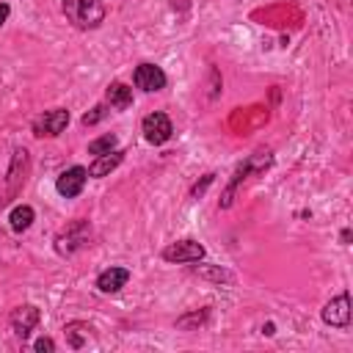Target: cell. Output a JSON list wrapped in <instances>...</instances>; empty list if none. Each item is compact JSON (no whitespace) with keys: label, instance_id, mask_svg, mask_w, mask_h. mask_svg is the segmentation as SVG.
<instances>
[{"label":"cell","instance_id":"cell-1","mask_svg":"<svg viewBox=\"0 0 353 353\" xmlns=\"http://www.w3.org/2000/svg\"><path fill=\"white\" fill-rule=\"evenodd\" d=\"M270 163H273V152H270V149H256L254 154H248V157L234 168L232 182L226 185V190H223V196H221V210L232 207V201H234V190L240 188V182L248 179V174H254V171H265V168H270Z\"/></svg>","mask_w":353,"mask_h":353},{"label":"cell","instance_id":"cell-11","mask_svg":"<svg viewBox=\"0 0 353 353\" xmlns=\"http://www.w3.org/2000/svg\"><path fill=\"white\" fill-rule=\"evenodd\" d=\"M127 281H130V270H127V268H105V270L97 276V290L105 292V295H113V292H119Z\"/></svg>","mask_w":353,"mask_h":353},{"label":"cell","instance_id":"cell-4","mask_svg":"<svg viewBox=\"0 0 353 353\" xmlns=\"http://www.w3.org/2000/svg\"><path fill=\"white\" fill-rule=\"evenodd\" d=\"M66 124H69V110L52 108V110H44L41 116L33 119V135L36 138H55L66 130Z\"/></svg>","mask_w":353,"mask_h":353},{"label":"cell","instance_id":"cell-13","mask_svg":"<svg viewBox=\"0 0 353 353\" xmlns=\"http://www.w3.org/2000/svg\"><path fill=\"white\" fill-rule=\"evenodd\" d=\"M105 99H108V105H110L113 110H127V108L132 105V88H130L127 83L116 80V83H110V85H108Z\"/></svg>","mask_w":353,"mask_h":353},{"label":"cell","instance_id":"cell-22","mask_svg":"<svg viewBox=\"0 0 353 353\" xmlns=\"http://www.w3.org/2000/svg\"><path fill=\"white\" fill-rule=\"evenodd\" d=\"M39 353H52L55 350V342L50 339V336H41V339H36V345H33Z\"/></svg>","mask_w":353,"mask_h":353},{"label":"cell","instance_id":"cell-12","mask_svg":"<svg viewBox=\"0 0 353 353\" xmlns=\"http://www.w3.org/2000/svg\"><path fill=\"white\" fill-rule=\"evenodd\" d=\"M121 160H124V152L121 149H113V152H108V154H97V160L88 165V176H108L113 168H119L121 165Z\"/></svg>","mask_w":353,"mask_h":353},{"label":"cell","instance_id":"cell-2","mask_svg":"<svg viewBox=\"0 0 353 353\" xmlns=\"http://www.w3.org/2000/svg\"><path fill=\"white\" fill-rule=\"evenodd\" d=\"M63 14L74 28L91 30V28L102 25L105 6H102V0H63Z\"/></svg>","mask_w":353,"mask_h":353},{"label":"cell","instance_id":"cell-19","mask_svg":"<svg viewBox=\"0 0 353 353\" xmlns=\"http://www.w3.org/2000/svg\"><path fill=\"white\" fill-rule=\"evenodd\" d=\"M116 149V135L113 132H108V135H102V138H94L91 143H88V152L91 154H108V152H113Z\"/></svg>","mask_w":353,"mask_h":353},{"label":"cell","instance_id":"cell-6","mask_svg":"<svg viewBox=\"0 0 353 353\" xmlns=\"http://www.w3.org/2000/svg\"><path fill=\"white\" fill-rule=\"evenodd\" d=\"M39 320H41V312H39V306H36V303H19V306L11 312V317H8V323H11L14 334H17L22 342L36 331Z\"/></svg>","mask_w":353,"mask_h":353},{"label":"cell","instance_id":"cell-18","mask_svg":"<svg viewBox=\"0 0 353 353\" xmlns=\"http://www.w3.org/2000/svg\"><path fill=\"white\" fill-rule=\"evenodd\" d=\"M193 273L199 276V279H210V281H232V273L229 270H223L221 265H199V268H193Z\"/></svg>","mask_w":353,"mask_h":353},{"label":"cell","instance_id":"cell-20","mask_svg":"<svg viewBox=\"0 0 353 353\" xmlns=\"http://www.w3.org/2000/svg\"><path fill=\"white\" fill-rule=\"evenodd\" d=\"M105 116H108V108H105V105H97V108H94L91 113H85V116H83L80 121H83L85 127H91V124H97V121H102Z\"/></svg>","mask_w":353,"mask_h":353},{"label":"cell","instance_id":"cell-14","mask_svg":"<svg viewBox=\"0 0 353 353\" xmlns=\"http://www.w3.org/2000/svg\"><path fill=\"white\" fill-rule=\"evenodd\" d=\"M91 325L88 323H83V320H72V323H66L63 325V336H66V342H69V347H83L85 342H88V336H91Z\"/></svg>","mask_w":353,"mask_h":353},{"label":"cell","instance_id":"cell-15","mask_svg":"<svg viewBox=\"0 0 353 353\" xmlns=\"http://www.w3.org/2000/svg\"><path fill=\"white\" fill-rule=\"evenodd\" d=\"M22 163H28V152L25 149H14V160H11V168H8V196H14L25 185V171L19 174Z\"/></svg>","mask_w":353,"mask_h":353},{"label":"cell","instance_id":"cell-10","mask_svg":"<svg viewBox=\"0 0 353 353\" xmlns=\"http://www.w3.org/2000/svg\"><path fill=\"white\" fill-rule=\"evenodd\" d=\"M132 80H135V88H141L146 94L165 88V72L157 63H141V66H135Z\"/></svg>","mask_w":353,"mask_h":353},{"label":"cell","instance_id":"cell-9","mask_svg":"<svg viewBox=\"0 0 353 353\" xmlns=\"http://www.w3.org/2000/svg\"><path fill=\"white\" fill-rule=\"evenodd\" d=\"M85 179H88V168H83V165H72V168H66V171L55 179V190H58L63 199H74V196L83 193Z\"/></svg>","mask_w":353,"mask_h":353},{"label":"cell","instance_id":"cell-16","mask_svg":"<svg viewBox=\"0 0 353 353\" xmlns=\"http://www.w3.org/2000/svg\"><path fill=\"white\" fill-rule=\"evenodd\" d=\"M33 218H36V212H33L30 204H17V207L11 210V215H8V223H11L14 232H25V229H30Z\"/></svg>","mask_w":353,"mask_h":353},{"label":"cell","instance_id":"cell-17","mask_svg":"<svg viewBox=\"0 0 353 353\" xmlns=\"http://www.w3.org/2000/svg\"><path fill=\"white\" fill-rule=\"evenodd\" d=\"M207 317H210V309H207V306L193 309V312L176 317V328H179V331H199V328L207 323Z\"/></svg>","mask_w":353,"mask_h":353},{"label":"cell","instance_id":"cell-21","mask_svg":"<svg viewBox=\"0 0 353 353\" xmlns=\"http://www.w3.org/2000/svg\"><path fill=\"white\" fill-rule=\"evenodd\" d=\"M212 179H215V174H204V176H201V182H196V185L190 188V199H199V196H204V190L212 185Z\"/></svg>","mask_w":353,"mask_h":353},{"label":"cell","instance_id":"cell-23","mask_svg":"<svg viewBox=\"0 0 353 353\" xmlns=\"http://www.w3.org/2000/svg\"><path fill=\"white\" fill-rule=\"evenodd\" d=\"M8 14H11V6H8V3H0V28H3V22L8 19Z\"/></svg>","mask_w":353,"mask_h":353},{"label":"cell","instance_id":"cell-7","mask_svg":"<svg viewBox=\"0 0 353 353\" xmlns=\"http://www.w3.org/2000/svg\"><path fill=\"white\" fill-rule=\"evenodd\" d=\"M204 254H207L204 245H201L199 240H193V237L176 240V243H171V245L163 248V259H165V262H182V265L199 262V259H204Z\"/></svg>","mask_w":353,"mask_h":353},{"label":"cell","instance_id":"cell-5","mask_svg":"<svg viewBox=\"0 0 353 353\" xmlns=\"http://www.w3.org/2000/svg\"><path fill=\"white\" fill-rule=\"evenodd\" d=\"M141 132H143L146 143L160 146V143H165V141L174 135V124H171V119H168L165 113L154 110V113L143 116V121H141Z\"/></svg>","mask_w":353,"mask_h":353},{"label":"cell","instance_id":"cell-3","mask_svg":"<svg viewBox=\"0 0 353 353\" xmlns=\"http://www.w3.org/2000/svg\"><path fill=\"white\" fill-rule=\"evenodd\" d=\"M88 237H91L88 221H74V223L66 226V232H61V234L55 237V251H58L61 256H72L74 251H80V248L88 243Z\"/></svg>","mask_w":353,"mask_h":353},{"label":"cell","instance_id":"cell-8","mask_svg":"<svg viewBox=\"0 0 353 353\" xmlns=\"http://www.w3.org/2000/svg\"><path fill=\"white\" fill-rule=\"evenodd\" d=\"M323 323L334 328H347L350 325V292H339L323 306Z\"/></svg>","mask_w":353,"mask_h":353}]
</instances>
